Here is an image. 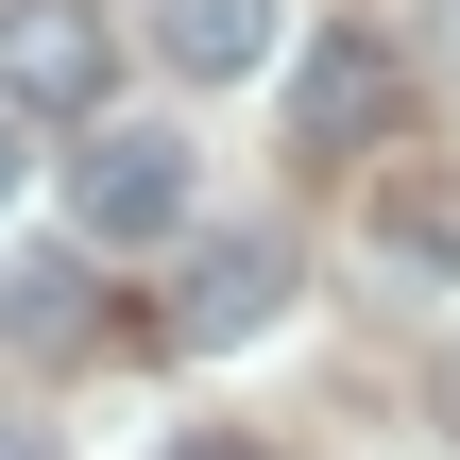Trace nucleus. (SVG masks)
Listing matches in <instances>:
<instances>
[{"mask_svg":"<svg viewBox=\"0 0 460 460\" xmlns=\"http://www.w3.org/2000/svg\"><path fill=\"white\" fill-rule=\"evenodd\" d=\"M188 188H205V171H188L171 119H85V154H68V222H85L102 256H119V239H171Z\"/></svg>","mask_w":460,"mask_h":460,"instance_id":"nucleus-1","label":"nucleus"},{"mask_svg":"<svg viewBox=\"0 0 460 460\" xmlns=\"http://www.w3.org/2000/svg\"><path fill=\"white\" fill-rule=\"evenodd\" d=\"M290 307V239L273 222H239V239H188V273H171V307H154V341H188V358H222V341H256Z\"/></svg>","mask_w":460,"mask_h":460,"instance_id":"nucleus-2","label":"nucleus"},{"mask_svg":"<svg viewBox=\"0 0 460 460\" xmlns=\"http://www.w3.org/2000/svg\"><path fill=\"white\" fill-rule=\"evenodd\" d=\"M102 68H119L102 0H0V102L17 119H102Z\"/></svg>","mask_w":460,"mask_h":460,"instance_id":"nucleus-3","label":"nucleus"},{"mask_svg":"<svg viewBox=\"0 0 460 460\" xmlns=\"http://www.w3.org/2000/svg\"><path fill=\"white\" fill-rule=\"evenodd\" d=\"M273 34H290V0H154L171 85H239V68H273Z\"/></svg>","mask_w":460,"mask_h":460,"instance_id":"nucleus-4","label":"nucleus"},{"mask_svg":"<svg viewBox=\"0 0 460 460\" xmlns=\"http://www.w3.org/2000/svg\"><path fill=\"white\" fill-rule=\"evenodd\" d=\"M0 341L17 358H85V256H17L0 273Z\"/></svg>","mask_w":460,"mask_h":460,"instance_id":"nucleus-5","label":"nucleus"},{"mask_svg":"<svg viewBox=\"0 0 460 460\" xmlns=\"http://www.w3.org/2000/svg\"><path fill=\"white\" fill-rule=\"evenodd\" d=\"M376 102H393V51H376V34H341V51H307V137H324V154H341V137H358Z\"/></svg>","mask_w":460,"mask_h":460,"instance_id":"nucleus-6","label":"nucleus"},{"mask_svg":"<svg viewBox=\"0 0 460 460\" xmlns=\"http://www.w3.org/2000/svg\"><path fill=\"white\" fill-rule=\"evenodd\" d=\"M171 460H256V444H239V427H188V444H171Z\"/></svg>","mask_w":460,"mask_h":460,"instance_id":"nucleus-7","label":"nucleus"},{"mask_svg":"<svg viewBox=\"0 0 460 460\" xmlns=\"http://www.w3.org/2000/svg\"><path fill=\"white\" fill-rule=\"evenodd\" d=\"M0 188H17V102H0Z\"/></svg>","mask_w":460,"mask_h":460,"instance_id":"nucleus-8","label":"nucleus"},{"mask_svg":"<svg viewBox=\"0 0 460 460\" xmlns=\"http://www.w3.org/2000/svg\"><path fill=\"white\" fill-rule=\"evenodd\" d=\"M0 460H51V444H34V427H0Z\"/></svg>","mask_w":460,"mask_h":460,"instance_id":"nucleus-9","label":"nucleus"},{"mask_svg":"<svg viewBox=\"0 0 460 460\" xmlns=\"http://www.w3.org/2000/svg\"><path fill=\"white\" fill-rule=\"evenodd\" d=\"M444 393H460V358H444Z\"/></svg>","mask_w":460,"mask_h":460,"instance_id":"nucleus-10","label":"nucleus"}]
</instances>
